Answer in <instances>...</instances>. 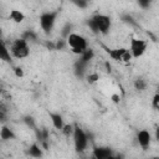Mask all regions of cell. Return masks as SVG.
<instances>
[{
    "label": "cell",
    "mask_w": 159,
    "mask_h": 159,
    "mask_svg": "<svg viewBox=\"0 0 159 159\" xmlns=\"http://www.w3.org/2000/svg\"><path fill=\"white\" fill-rule=\"evenodd\" d=\"M119 99H120V97H119L118 94H113V96H112V101H113L114 103H119Z\"/></svg>",
    "instance_id": "31"
},
{
    "label": "cell",
    "mask_w": 159,
    "mask_h": 159,
    "mask_svg": "<svg viewBox=\"0 0 159 159\" xmlns=\"http://www.w3.org/2000/svg\"><path fill=\"white\" fill-rule=\"evenodd\" d=\"M1 35H2V31H1V27H0V37H1Z\"/></svg>",
    "instance_id": "34"
},
{
    "label": "cell",
    "mask_w": 159,
    "mask_h": 159,
    "mask_svg": "<svg viewBox=\"0 0 159 159\" xmlns=\"http://www.w3.org/2000/svg\"><path fill=\"white\" fill-rule=\"evenodd\" d=\"M76 6H78L80 9H86L88 5V0H71Z\"/></svg>",
    "instance_id": "21"
},
{
    "label": "cell",
    "mask_w": 159,
    "mask_h": 159,
    "mask_svg": "<svg viewBox=\"0 0 159 159\" xmlns=\"http://www.w3.org/2000/svg\"><path fill=\"white\" fill-rule=\"evenodd\" d=\"M46 46L48 47V48H51V50H55V43H52V42H46Z\"/></svg>",
    "instance_id": "32"
},
{
    "label": "cell",
    "mask_w": 159,
    "mask_h": 159,
    "mask_svg": "<svg viewBox=\"0 0 159 159\" xmlns=\"http://www.w3.org/2000/svg\"><path fill=\"white\" fill-rule=\"evenodd\" d=\"M14 72H15V76L16 77H22L24 76V71L21 67H15L14 68Z\"/></svg>",
    "instance_id": "30"
},
{
    "label": "cell",
    "mask_w": 159,
    "mask_h": 159,
    "mask_svg": "<svg viewBox=\"0 0 159 159\" xmlns=\"http://www.w3.org/2000/svg\"><path fill=\"white\" fill-rule=\"evenodd\" d=\"M65 45H66V42H65L63 40H58V41L55 43V50H62V48L65 47Z\"/></svg>",
    "instance_id": "28"
},
{
    "label": "cell",
    "mask_w": 159,
    "mask_h": 159,
    "mask_svg": "<svg viewBox=\"0 0 159 159\" xmlns=\"http://www.w3.org/2000/svg\"><path fill=\"white\" fill-rule=\"evenodd\" d=\"M122 20H123L124 22H127V24H132V25L135 24L134 20H133V17H132L130 15H123V16H122Z\"/></svg>",
    "instance_id": "27"
},
{
    "label": "cell",
    "mask_w": 159,
    "mask_h": 159,
    "mask_svg": "<svg viewBox=\"0 0 159 159\" xmlns=\"http://www.w3.org/2000/svg\"><path fill=\"white\" fill-rule=\"evenodd\" d=\"M0 93H1V88H0Z\"/></svg>",
    "instance_id": "35"
},
{
    "label": "cell",
    "mask_w": 159,
    "mask_h": 159,
    "mask_svg": "<svg viewBox=\"0 0 159 159\" xmlns=\"http://www.w3.org/2000/svg\"><path fill=\"white\" fill-rule=\"evenodd\" d=\"M130 60H132V53L125 50L124 53L122 55V60H120V61H123V62H129Z\"/></svg>",
    "instance_id": "25"
},
{
    "label": "cell",
    "mask_w": 159,
    "mask_h": 159,
    "mask_svg": "<svg viewBox=\"0 0 159 159\" xmlns=\"http://www.w3.org/2000/svg\"><path fill=\"white\" fill-rule=\"evenodd\" d=\"M0 60L7 63H11V55L9 52V48L4 43V41L0 40Z\"/></svg>",
    "instance_id": "9"
},
{
    "label": "cell",
    "mask_w": 159,
    "mask_h": 159,
    "mask_svg": "<svg viewBox=\"0 0 159 159\" xmlns=\"http://www.w3.org/2000/svg\"><path fill=\"white\" fill-rule=\"evenodd\" d=\"M24 122H25L29 127H31V129H34V130L36 129V125H35V122H34V118H32V117H29V116L25 117V118H24Z\"/></svg>",
    "instance_id": "22"
},
{
    "label": "cell",
    "mask_w": 159,
    "mask_h": 159,
    "mask_svg": "<svg viewBox=\"0 0 159 159\" xmlns=\"http://www.w3.org/2000/svg\"><path fill=\"white\" fill-rule=\"evenodd\" d=\"M86 67H87V65L78 60V61L75 63V73H76V76H77V77H83L84 71H86Z\"/></svg>",
    "instance_id": "15"
},
{
    "label": "cell",
    "mask_w": 159,
    "mask_h": 159,
    "mask_svg": "<svg viewBox=\"0 0 159 159\" xmlns=\"http://www.w3.org/2000/svg\"><path fill=\"white\" fill-rule=\"evenodd\" d=\"M98 80H99V76H98L97 73H91V75H88V77H87L88 83H94V82H97Z\"/></svg>",
    "instance_id": "24"
},
{
    "label": "cell",
    "mask_w": 159,
    "mask_h": 159,
    "mask_svg": "<svg viewBox=\"0 0 159 159\" xmlns=\"http://www.w3.org/2000/svg\"><path fill=\"white\" fill-rule=\"evenodd\" d=\"M0 138H1L2 140H9V139H14V138H15V134H14V132H12L10 128L2 127V128L0 129Z\"/></svg>",
    "instance_id": "13"
},
{
    "label": "cell",
    "mask_w": 159,
    "mask_h": 159,
    "mask_svg": "<svg viewBox=\"0 0 159 159\" xmlns=\"http://www.w3.org/2000/svg\"><path fill=\"white\" fill-rule=\"evenodd\" d=\"M104 48H106L107 53H108L113 60H116V61H120V60H122V55H123L124 51H125V48H113V50L107 48V47H104Z\"/></svg>",
    "instance_id": "10"
},
{
    "label": "cell",
    "mask_w": 159,
    "mask_h": 159,
    "mask_svg": "<svg viewBox=\"0 0 159 159\" xmlns=\"http://www.w3.org/2000/svg\"><path fill=\"white\" fill-rule=\"evenodd\" d=\"M10 19H11L14 22L20 24V22H22V21H24L25 15H24L20 10H11V11H10Z\"/></svg>",
    "instance_id": "14"
},
{
    "label": "cell",
    "mask_w": 159,
    "mask_h": 159,
    "mask_svg": "<svg viewBox=\"0 0 159 159\" xmlns=\"http://www.w3.org/2000/svg\"><path fill=\"white\" fill-rule=\"evenodd\" d=\"M21 39H24L26 42H35L37 37H36V34H35L32 30H27V31H25V32L22 34Z\"/></svg>",
    "instance_id": "17"
},
{
    "label": "cell",
    "mask_w": 159,
    "mask_h": 159,
    "mask_svg": "<svg viewBox=\"0 0 159 159\" xmlns=\"http://www.w3.org/2000/svg\"><path fill=\"white\" fill-rule=\"evenodd\" d=\"M87 26L92 30V32L94 34H107L109 27H111V19L107 15H94L93 17H91L89 20H87Z\"/></svg>",
    "instance_id": "1"
},
{
    "label": "cell",
    "mask_w": 159,
    "mask_h": 159,
    "mask_svg": "<svg viewBox=\"0 0 159 159\" xmlns=\"http://www.w3.org/2000/svg\"><path fill=\"white\" fill-rule=\"evenodd\" d=\"M93 56H94V52H93V50H91V48H86V50H84V51L81 53L80 61H82L83 63L88 65V63H89V61L93 58Z\"/></svg>",
    "instance_id": "12"
},
{
    "label": "cell",
    "mask_w": 159,
    "mask_h": 159,
    "mask_svg": "<svg viewBox=\"0 0 159 159\" xmlns=\"http://www.w3.org/2000/svg\"><path fill=\"white\" fill-rule=\"evenodd\" d=\"M134 87H135V89H138V91H143V89H145V81L142 80V78L135 80V82H134Z\"/></svg>",
    "instance_id": "20"
},
{
    "label": "cell",
    "mask_w": 159,
    "mask_h": 159,
    "mask_svg": "<svg viewBox=\"0 0 159 159\" xmlns=\"http://www.w3.org/2000/svg\"><path fill=\"white\" fill-rule=\"evenodd\" d=\"M57 17V12L56 11H51V12H43L40 16V26L43 30L45 34H50V31L52 30L55 21Z\"/></svg>",
    "instance_id": "5"
},
{
    "label": "cell",
    "mask_w": 159,
    "mask_h": 159,
    "mask_svg": "<svg viewBox=\"0 0 159 159\" xmlns=\"http://www.w3.org/2000/svg\"><path fill=\"white\" fill-rule=\"evenodd\" d=\"M93 157L96 159H108L113 158L112 155V149L106 148V147H97L93 149Z\"/></svg>",
    "instance_id": "7"
},
{
    "label": "cell",
    "mask_w": 159,
    "mask_h": 159,
    "mask_svg": "<svg viewBox=\"0 0 159 159\" xmlns=\"http://www.w3.org/2000/svg\"><path fill=\"white\" fill-rule=\"evenodd\" d=\"M67 43L71 46L73 53H77V55H81L87 48L86 39L81 35H77V34H70L67 36Z\"/></svg>",
    "instance_id": "2"
},
{
    "label": "cell",
    "mask_w": 159,
    "mask_h": 159,
    "mask_svg": "<svg viewBox=\"0 0 159 159\" xmlns=\"http://www.w3.org/2000/svg\"><path fill=\"white\" fill-rule=\"evenodd\" d=\"M152 1H153V0H138V4H139L143 9H147V7H149V5L152 4Z\"/></svg>",
    "instance_id": "26"
},
{
    "label": "cell",
    "mask_w": 159,
    "mask_h": 159,
    "mask_svg": "<svg viewBox=\"0 0 159 159\" xmlns=\"http://www.w3.org/2000/svg\"><path fill=\"white\" fill-rule=\"evenodd\" d=\"M153 107H154L155 109L159 108V94H158V93L154 94V97H153Z\"/></svg>",
    "instance_id": "29"
},
{
    "label": "cell",
    "mask_w": 159,
    "mask_h": 159,
    "mask_svg": "<svg viewBox=\"0 0 159 159\" xmlns=\"http://www.w3.org/2000/svg\"><path fill=\"white\" fill-rule=\"evenodd\" d=\"M50 118L52 120V124L56 129H62L63 127V118L58 113H50Z\"/></svg>",
    "instance_id": "11"
},
{
    "label": "cell",
    "mask_w": 159,
    "mask_h": 159,
    "mask_svg": "<svg viewBox=\"0 0 159 159\" xmlns=\"http://www.w3.org/2000/svg\"><path fill=\"white\" fill-rule=\"evenodd\" d=\"M147 50V42L144 40H139V39H132L130 40V53L132 57L138 58L140 57Z\"/></svg>",
    "instance_id": "6"
},
{
    "label": "cell",
    "mask_w": 159,
    "mask_h": 159,
    "mask_svg": "<svg viewBox=\"0 0 159 159\" xmlns=\"http://www.w3.org/2000/svg\"><path fill=\"white\" fill-rule=\"evenodd\" d=\"M72 135H73V142H75L76 150L77 152H83L88 145V135L80 127L73 128V134Z\"/></svg>",
    "instance_id": "3"
},
{
    "label": "cell",
    "mask_w": 159,
    "mask_h": 159,
    "mask_svg": "<svg viewBox=\"0 0 159 159\" xmlns=\"http://www.w3.org/2000/svg\"><path fill=\"white\" fill-rule=\"evenodd\" d=\"M30 50H29V45L24 39H17L12 42L11 45V53L16 57V58H24L29 55Z\"/></svg>",
    "instance_id": "4"
},
{
    "label": "cell",
    "mask_w": 159,
    "mask_h": 159,
    "mask_svg": "<svg viewBox=\"0 0 159 159\" xmlns=\"http://www.w3.org/2000/svg\"><path fill=\"white\" fill-rule=\"evenodd\" d=\"M27 153H29L31 157H35V158H40V157H42V150H41V148H40L36 143L32 144V145L29 148Z\"/></svg>",
    "instance_id": "16"
},
{
    "label": "cell",
    "mask_w": 159,
    "mask_h": 159,
    "mask_svg": "<svg viewBox=\"0 0 159 159\" xmlns=\"http://www.w3.org/2000/svg\"><path fill=\"white\" fill-rule=\"evenodd\" d=\"M71 30H72V25L71 24H66L65 27L62 29V36L63 37H67L71 34Z\"/></svg>",
    "instance_id": "23"
},
{
    "label": "cell",
    "mask_w": 159,
    "mask_h": 159,
    "mask_svg": "<svg viewBox=\"0 0 159 159\" xmlns=\"http://www.w3.org/2000/svg\"><path fill=\"white\" fill-rule=\"evenodd\" d=\"M6 117H7V108L2 102H0V122H5Z\"/></svg>",
    "instance_id": "18"
},
{
    "label": "cell",
    "mask_w": 159,
    "mask_h": 159,
    "mask_svg": "<svg viewBox=\"0 0 159 159\" xmlns=\"http://www.w3.org/2000/svg\"><path fill=\"white\" fill-rule=\"evenodd\" d=\"M137 140L139 143V145L143 148V149H147L148 145L150 144V134L148 130H139L138 134H137Z\"/></svg>",
    "instance_id": "8"
},
{
    "label": "cell",
    "mask_w": 159,
    "mask_h": 159,
    "mask_svg": "<svg viewBox=\"0 0 159 159\" xmlns=\"http://www.w3.org/2000/svg\"><path fill=\"white\" fill-rule=\"evenodd\" d=\"M106 67H107V71H108V72H111V65H109L108 62H106Z\"/></svg>",
    "instance_id": "33"
},
{
    "label": "cell",
    "mask_w": 159,
    "mask_h": 159,
    "mask_svg": "<svg viewBox=\"0 0 159 159\" xmlns=\"http://www.w3.org/2000/svg\"><path fill=\"white\" fill-rule=\"evenodd\" d=\"M73 125L72 124H63V127H62V133L66 135V137H70L71 134H73Z\"/></svg>",
    "instance_id": "19"
}]
</instances>
